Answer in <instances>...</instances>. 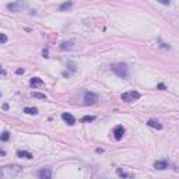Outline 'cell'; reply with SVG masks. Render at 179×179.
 <instances>
[{"mask_svg": "<svg viewBox=\"0 0 179 179\" xmlns=\"http://www.w3.org/2000/svg\"><path fill=\"white\" fill-rule=\"evenodd\" d=\"M111 69H112V71H113L116 76H119L121 79H127V76H129V67L123 63H116V64H113Z\"/></svg>", "mask_w": 179, "mask_h": 179, "instance_id": "1", "label": "cell"}, {"mask_svg": "<svg viewBox=\"0 0 179 179\" xmlns=\"http://www.w3.org/2000/svg\"><path fill=\"white\" fill-rule=\"evenodd\" d=\"M122 101H125V102H134L140 98V92H137V91H127V92H123L121 95Z\"/></svg>", "mask_w": 179, "mask_h": 179, "instance_id": "2", "label": "cell"}, {"mask_svg": "<svg viewBox=\"0 0 179 179\" xmlns=\"http://www.w3.org/2000/svg\"><path fill=\"white\" fill-rule=\"evenodd\" d=\"M27 7V3L24 1V0H17V1H14V3H9L7 4V9L11 11H22V9H25Z\"/></svg>", "mask_w": 179, "mask_h": 179, "instance_id": "3", "label": "cell"}, {"mask_svg": "<svg viewBox=\"0 0 179 179\" xmlns=\"http://www.w3.org/2000/svg\"><path fill=\"white\" fill-rule=\"evenodd\" d=\"M98 102V95L94 94V92H90L87 91L84 94V104L85 105H94Z\"/></svg>", "mask_w": 179, "mask_h": 179, "instance_id": "4", "label": "cell"}, {"mask_svg": "<svg viewBox=\"0 0 179 179\" xmlns=\"http://www.w3.org/2000/svg\"><path fill=\"white\" fill-rule=\"evenodd\" d=\"M38 176L41 179H51L52 178V169L51 168H42L38 171Z\"/></svg>", "mask_w": 179, "mask_h": 179, "instance_id": "5", "label": "cell"}, {"mask_svg": "<svg viewBox=\"0 0 179 179\" xmlns=\"http://www.w3.org/2000/svg\"><path fill=\"white\" fill-rule=\"evenodd\" d=\"M62 119H63L66 123H67L69 126H73L74 123H76V119H74V116L71 113H67V112H63L62 113Z\"/></svg>", "mask_w": 179, "mask_h": 179, "instance_id": "6", "label": "cell"}, {"mask_svg": "<svg viewBox=\"0 0 179 179\" xmlns=\"http://www.w3.org/2000/svg\"><path fill=\"white\" fill-rule=\"evenodd\" d=\"M123 134H125V127L123 126H116L115 129H113V137H115L116 140H122V137H123Z\"/></svg>", "mask_w": 179, "mask_h": 179, "instance_id": "7", "label": "cell"}, {"mask_svg": "<svg viewBox=\"0 0 179 179\" xmlns=\"http://www.w3.org/2000/svg\"><path fill=\"white\" fill-rule=\"evenodd\" d=\"M30 85L31 87H41V85H43V81L42 79H39V77H32L31 80H30Z\"/></svg>", "mask_w": 179, "mask_h": 179, "instance_id": "8", "label": "cell"}, {"mask_svg": "<svg viewBox=\"0 0 179 179\" xmlns=\"http://www.w3.org/2000/svg\"><path fill=\"white\" fill-rule=\"evenodd\" d=\"M147 125L150 127H154V129H158V130H161L162 129V125L160 123V122L157 121V119H148V122H147Z\"/></svg>", "mask_w": 179, "mask_h": 179, "instance_id": "9", "label": "cell"}, {"mask_svg": "<svg viewBox=\"0 0 179 179\" xmlns=\"http://www.w3.org/2000/svg\"><path fill=\"white\" fill-rule=\"evenodd\" d=\"M154 168L158 169V171H164V169L168 168V164H167V161H155L154 162Z\"/></svg>", "mask_w": 179, "mask_h": 179, "instance_id": "10", "label": "cell"}, {"mask_svg": "<svg viewBox=\"0 0 179 179\" xmlns=\"http://www.w3.org/2000/svg\"><path fill=\"white\" fill-rule=\"evenodd\" d=\"M17 157L27 158V160H32V158H34V155H32L30 151H22V150H18V151H17Z\"/></svg>", "mask_w": 179, "mask_h": 179, "instance_id": "11", "label": "cell"}, {"mask_svg": "<svg viewBox=\"0 0 179 179\" xmlns=\"http://www.w3.org/2000/svg\"><path fill=\"white\" fill-rule=\"evenodd\" d=\"M73 45H74L73 41L62 42V43H60V51H70V49H73Z\"/></svg>", "mask_w": 179, "mask_h": 179, "instance_id": "12", "label": "cell"}, {"mask_svg": "<svg viewBox=\"0 0 179 179\" xmlns=\"http://www.w3.org/2000/svg\"><path fill=\"white\" fill-rule=\"evenodd\" d=\"M66 66H67V69L71 71V73H76V71H77V64L74 63V62H71V60H69Z\"/></svg>", "mask_w": 179, "mask_h": 179, "instance_id": "13", "label": "cell"}, {"mask_svg": "<svg viewBox=\"0 0 179 179\" xmlns=\"http://www.w3.org/2000/svg\"><path fill=\"white\" fill-rule=\"evenodd\" d=\"M24 112L28 113V115H37L38 109H37V108H30V106H27V108H24Z\"/></svg>", "mask_w": 179, "mask_h": 179, "instance_id": "14", "label": "cell"}, {"mask_svg": "<svg viewBox=\"0 0 179 179\" xmlns=\"http://www.w3.org/2000/svg\"><path fill=\"white\" fill-rule=\"evenodd\" d=\"M71 6H73V1H66V3H63V4H60L59 10H60V11H64V10H67V9H70Z\"/></svg>", "mask_w": 179, "mask_h": 179, "instance_id": "15", "label": "cell"}, {"mask_svg": "<svg viewBox=\"0 0 179 179\" xmlns=\"http://www.w3.org/2000/svg\"><path fill=\"white\" fill-rule=\"evenodd\" d=\"M116 172H118V175L121 176V178H132V175H129V174H126V172H123L121 168H118L116 169Z\"/></svg>", "mask_w": 179, "mask_h": 179, "instance_id": "16", "label": "cell"}, {"mask_svg": "<svg viewBox=\"0 0 179 179\" xmlns=\"http://www.w3.org/2000/svg\"><path fill=\"white\" fill-rule=\"evenodd\" d=\"M9 139H10V133L9 132H3L0 134V140H1V141H7Z\"/></svg>", "mask_w": 179, "mask_h": 179, "instance_id": "17", "label": "cell"}, {"mask_svg": "<svg viewBox=\"0 0 179 179\" xmlns=\"http://www.w3.org/2000/svg\"><path fill=\"white\" fill-rule=\"evenodd\" d=\"M32 97L34 98H38V100H46V95L41 94V92H32Z\"/></svg>", "mask_w": 179, "mask_h": 179, "instance_id": "18", "label": "cell"}, {"mask_svg": "<svg viewBox=\"0 0 179 179\" xmlns=\"http://www.w3.org/2000/svg\"><path fill=\"white\" fill-rule=\"evenodd\" d=\"M92 121H95V116H90V115L84 116V118L81 119V122H92Z\"/></svg>", "mask_w": 179, "mask_h": 179, "instance_id": "19", "label": "cell"}, {"mask_svg": "<svg viewBox=\"0 0 179 179\" xmlns=\"http://www.w3.org/2000/svg\"><path fill=\"white\" fill-rule=\"evenodd\" d=\"M6 42H7V35L0 32V43H6Z\"/></svg>", "mask_w": 179, "mask_h": 179, "instance_id": "20", "label": "cell"}, {"mask_svg": "<svg viewBox=\"0 0 179 179\" xmlns=\"http://www.w3.org/2000/svg\"><path fill=\"white\" fill-rule=\"evenodd\" d=\"M158 3H161V4H164V6H169L171 4V0H157Z\"/></svg>", "mask_w": 179, "mask_h": 179, "instance_id": "21", "label": "cell"}, {"mask_svg": "<svg viewBox=\"0 0 179 179\" xmlns=\"http://www.w3.org/2000/svg\"><path fill=\"white\" fill-rule=\"evenodd\" d=\"M16 73H17V74H24V69H17Z\"/></svg>", "mask_w": 179, "mask_h": 179, "instance_id": "22", "label": "cell"}, {"mask_svg": "<svg viewBox=\"0 0 179 179\" xmlns=\"http://www.w3.org/2000/svg\"><path fill=\"white\" fill-rule=\"evenodd\" d=\"M62 76H63V77H69L70 74H69V71H63V73H62Z\"/></svg>", "mask_w": 179, "mask_h": 179, "instance_id": "23", "label": "cell"}, {"mask_svg": "<svg viewBox=\"0 0 179 179\" xmlns=\"http://www.w3.org/2000/svg\"><path fill=\"white\" fill-rule=\"evenodd\" d=\"M158 88H160V90H165V85H164V84H158Z\"/></svg>", "mask_w": 179, "mask_h": 179, "instance_id": "24", "label": "cell"}, {"mask_svg": "<svg viewBox=\"0 0 179 179\" xmlns=\"http://www.w3.org/2000/svg\"><path fill=\"white\" fill-rule=\"evenodd\" d=\"M0 73H1V74H6V71L3 70V69H0Z\"/></svg>", "mask_w": 179, "mask_h": 179, "instance_id": "25", "label": "cell"}, {"mask_svg": "<svg viewBox=\"0 0 179 179\" xmlns=\"http://www.w3.org/2000/svg\"><path fill=\"white\" fill-rule=\"evenodd\" d=\"M0 95H1V94H0Z\"/></svg>", "mask_w": 179, "mask_h": 179, "instance_id": "26", "label": "cell"}]
</instances>
